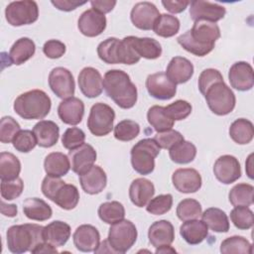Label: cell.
Returning <instances> with one entry per match:
<instances>
[{
  "label": "cell",
  "mask_w": 254,
  "mask_h": 254,
  "mask_svg": "<svg viewBox=\"0 0 254 254\" xmlns=\"http://www.w3.org/2000/svg\"><path fill=\"white\" fill-rule=\"evenodd\" d=\"M44 169L48 176L61 178L65 176L70 169L68 156L61 152L50 153L44 161Z\"/></svg>",
  "instance_id": "4dcf8cb0"
},
{
  "label": "cell",
  "mask_w": 254,
  "mask_h": 254,
  "mask_svg": "<svg viewBox=\"0 0 254 254\" xmlns=\"http://www.w3.org/2000/svg\"><path fill=\"white\" fill-rule=\"evenodd\" d=\"M64 183L65 182H64L61 178L51 177V176L47 175V177H45L43 182H42V186H41L42 192L46 197H48L49 199H51L53 201V199L55 197V194L57 193L59 189Z\"/></svg>",
  "instance_id": "9f6ffc18"
},
{
  "label": "cell",
  "mask_w": 254,
  "mask_h": 254,
  "mask_svg": "<svg viewBox=\"0 0 254 254\" xmlns=\"http://www.w3.org/2000/svg\"><path fill=\"white\" fill-rule=\"evenodd\" d=\"M12 143L14 148L21 153H29L38 145L35 134L31 130H20Z\"/></svg>",
  "instance_id": "681fc988"
},
{
  "label": "cell",
  "mask_w": 254,
  "mask_h": 254,
  "mask_svg": "<svg viewBox=\"0 0 254 254\" xmlns=\"http://www.w3.org/2000/svg\"><path fill=\"white\" fill-rule=\"evenodd\" d=\"M213 174L220 183L224 185L232 184L241 177L240 163L234 156H220L213 165Z\"/></svg>",
  "instance_id": "4fadbf2b"
},
{
  "label": "cell",
  "mask_w": 254,
  "mask_h": 254,
  "mask_svg": "<svg viewBox=\"0 0 254 254\" xmlns=\"http://www.w3.org/2000/svg\"><path fill=\"white\" fill-rule=\"evenodd\" d=\"M58 115L64 124L77 125L84 115V103L74 96L64 99L58 106Z\"/></svg>",
  "instance_id": "44dd1931"
},
{
  "label": "cell",
  "mask_w": 254,
  "mask_h": 254,
  "mask_svg": "<svg viewBox=\"0 0 254 254\" xmlns=\"http://www.w3.org/2000/svg\"><path fill=\"white\" fill-rule=\"evenodd\" d=\"M191 104L186 100L179 99L175 102L167 105L165 111L167 115L174 121H180L186 119L191 113Z\"/></svg>",
  "instance_id": "f907efd6"
},
{
  "label": "cell",
  "mask_w": 254,
  "mask_h": 254,
  "mask_svg": "<svg viewBox=\"0 0 254 254\" xmlns=\"http://www.w3.org/2000/svg\"><path fill=\"white\" fill-rule=\"evenodd\" d=\"M65 50V45L59 40H49L43 47V52L49 59H60L64 55Z\"/></svg>",
  "instance_id": "6f0895ef"
},
{
  "label": "cell",
  "mask_w": 254,
  "mask_h": 254,
  "mask_svg": "<svg viewBox=\"0 0 254 254\" xmlns=\"http://www.w3.org/2000/svg\"><path fill=\"white\" fill-rule=\"evenodd\" d=\"M70 237V226L64 221L55 220L44 226V239L55 247L64 246Z\"/></svg>",
  "instance_id": "83f0119b"
},
{
  "label": "cell",
  "mask_w": 254,
  "mask_h": 254,
  "mask_svg": "<svg viewBox=\"0 0 254 254\" xmlns=\"http://www.w3.org/2000/svg\"><path fill=\"white\" fill-rule=\"evenodd\" d=\"M21 172V163L12 153L1 152L0 154V178L1 181L17 179Z\"/></svg>",
  "instance_id": "8d00e7d4"
},
{
  "label": "cell",
  "mask_w": 254,
  "mask_h": 254,
  "mask_svg": "<svg viewBox=\"0 0 254 254\" xmlns=\"http://www.w3.org/2000/svg\"><path fill=\"white\" fill-rule=\"evenodd\" d=\"M229 136L236 144H249L254 137L253 123L245 118L236 119L229 127Z\"/></svg>",
  "instance_id": "d6a6232c"
},
{
  "label": "cell",
  "mask_w": 254,
  "mask_h": 254,
  "mask_svg": "<svg viewBox=\"0 0 254 254\" xmlns=\"http://www.w3.org/2000/svg\"><path fill=\"white\" fill-rule=\"evenodd\" d=\"M72 239L77 250L81 252H92L99 245L100 234L93 225L82 224L75 229Z\"/></svg>",
  "instance_id": "ffe728a7"
},
{
  "label": "cell",
  "mask_w": 254,
  "mask_h": 254,
  "mask_svg": "<svg viewBox=\"0 0 254 254\" xmlns=\"http://www.w3.org/2000/svg\"><path fill=\"white\" fill-rule=\"evenodd\" d=\"M220 38V29L216 23L197 20L192 28L177 38L180 46L187 52L204 57L214 49L215 42Z\"/></svg>",
  "instance_id": "6da1fadb"
},
{
  "label": "cell",
  "mask_w": 254,
  "mask_h": 254,
  "mask_svg": "<svg viewBox=\"0 0 254 254\" xmlns=\"http://www.w3.org/2000/svg\"><path fill=\"white\" fill-rule=\"evenodd\" d=\"M114 119V110L106 103L97 102L90 108L87 127L90 133L96 137L106 136L113 129Z\"/></svg>",
  "instance_id": "ba28073f"
},
{
  "label": "cell",
  "mask_w": 254,
  "mask_h": 254,
  "mask_svg": "<svg viewBox=\"0 0 254 254\" xmlns=\"http://www.w3.org/2000/svg\"><path fill=\"white\" fill-rule=\"evenodd\" d=\"M24 214L32 220L45 221L52 217V207L43 199L38 197H29L23 202Z\"/></svg>",
  "instance_id": "1f68e13d"
},
{
  "label": "cell",
  "mask_w": 254,
  "mask_h": 254,
  "mask_svg": "<svg viewBox=\"0 0 254 254\" xmlns=\"http://www.w3.org/2000/svg\"><path fill=\"white\" fill-rule=\"evenodd\" d=\"M223 77L219 70L215 68H206L201 71L198 77V89L200 93L203 95L206 89L212 85L214 82L222 81Z\"/></svg>",
  "instance_id": "11a10c76"
},
{
  "label": "cell",
  "mask_w": 254,
  "mask_h": 254,
  "mask_svg": "<svg viewBox=\"0 0 254 254\" xmlns=\"http://www.w3.org/2000/svg\"><path fill=\"white\" fill-rule=\"evenodd\" d=\"M49 85L52 91L62 99L72 97L75 90V83L72 73L65 67L58 66L49 74Z\"/></svg>",
  "instance_id": "30bf717a"
},
{
  "label": "cell",
  "mask_w": 254,
  "mask_h": 254,
  "mask_svg": "<svg viewBox=\"0 0 254 254\" xmlns=\"http://www.w3.org/2000/svg\"><path fill=\"white\" fill-rule=\"evenodd\" d=\"M160 16L158 8L151 2L143 1L135 4L130 13L133 25L144 31L153 30L154 24Z\"/></svg>",
  "instance_id": "7c38bea8"
},
{
  "label": "cell",
  "mask_w": 254,
  "mask_h": 254,
  "mask_svg": "<svg viewBox=\"0 0 254 254\" xmlns=\"http://www.w3.org/2000/svg\"><path fill=\"white\" fill-rule=\"evenodd\" d=\"M57 9L64 12H69L75 10L77 7L84 5L86 2H78V1H71V0H53L51 2Z\"/></svg>",
  "instance_id": "91938a15"
},
{
  "label": "cell",
  "mask_w": 254,
  "mask_h": 254,
  "mask_svg": "<svg viewBox=\"0 0 254 254\" xmlns=\"http://www.w3.org/2000/svg\"><path fill=\"white\" fill-rule=\"evenodd\" d=\"M36 52V45L33 40L27 37L18 39L10 49L9 60L12 64L20 65L30 60Z\"/></svg>",
  "instance_id": "f546056e"
},
{
  "label": "cell",
  "mask_w": 254,
  "mask_h": 254,
  "mask_svg": "<svg viewBox=\"0 0 254 254\" xmlns=\"http://www.w3.org/2000/svg\"><path fill=\"white\" fill-rule=\"evenodd\" d=\"M5 17L11 26L31 25L39 18V7L35 1L22 0L9 3L5 9Z\"/></svg>",
  "instance_id": "9c48e42d"
},
{
  "label": "cell",
  "mask_w": 254,
  "mask_h": 254,
  "mask_svg": "<svg viewBox=\"0 0 254 254\" xmlns=\"http://www.w3.org/2000/svg\"><path fill=\"white\" fill-rule=\"evenodd\" d=\"M106 24V17L91 8L81 13L77 21V28L82 35L93 38L102 34Z\"/></svg>",
  "instance_id": "d6986e66"
},
{
  "label": "cell",
  "mask_w": 254,
  "mask_h": 254,
  "mask_svg": "<svg viewBox=\"0 0 254 254\" xmlns=\"http://www.w3.org/2000/svg\"><path fill=\"white\" fill-rule=\"evenodd\" d=\"M162 5L166 10H168L171 13L178 14L186 10V8L190 5L189 1H162Z\"/></svg>",
  "instance_id": "94428289"
},
{
  "label": "cell",
  "mask_w": 254,
  "mask_h": 254,
  "mask_svg": "<svg viewBox=\"0 0 254 254\" xmlns=\"http://www.w3.org/2000/svg\"><path fill=\"white\" fill-rule=\"evenodd\" d=\"M147 120L149 124L157 131L163 132L172 129L175 121L172 120L166 113L165 107L154 105L149 108L147 112Z\"/></svg>",
  "instance_id": "ab89813d"
},
{
  "label": "cell",
  "mask_w": 254,
  "mask_h": 254,
  "mask_svg": "<svg viewBox=\"0 0 254 254\" xmlns=\"http://www.w3.org/2000/svg\"><path fill=\"white\" fill-rule=\"evenodd\" d=\"M149 242L156 248L171 245L175 240V229L173 224L165 219L155 221L148 230Z\"/></svg>",
  "instance_id": "603a6c76"
},
{
  "label": "cell",
  "mask_w": 254,
  "mask_h": 254,
  "mask_svg": "<svg viewBox=\"0 0 254 254\" xmlns=\"http://www.w3.org/2000/svg\"><path fill=\"white\" fill-rule=\"evenodd\" d=\"M155 193L153 183L144 178L135 179L129 188V197L132 203L138 207L145 206Z\"/></svg>",
  "instance_id": "d4e9b609"
},
{
  "label": "cell",
  "mask_w": 254,
  "mask_h": 254,
  "mask_svg": "<svg viewBox=\"0 0 254 254\" xmlns=\"http://www.w3.org/2000/svg\"><path fill=\"white\" fill-rule=\"evenodd\" d=\"M210 111L218 116H224L233 111L236 104L234 92L225 82L217 81L210 85L203 94Z\"/></svg>",
  "instance_id": "8992f818"
},
{
  "label": "cell",
  "mask_w": 254,
  "mask_h": 254,
  "mask_svg": "<svg viewBox=\"0 0 254 254\" xmlns=\"http://www.w3.org/2000/svg\"><path fill=\"white\" fill-rule=\"evenodd\" d=\"M57 252H58L57 247L44 241V242L40 243L38 246H36L31 253H34V254L40 253L41 254V253H57Z\"/></svg>",
  "instance_id": "6125c7cd"
},
{
  "label": "cell",
  "mask_w": 254,
  "mask_h": 254,
  "mask_svg": "<svg viewBox=\"0 0 254 254\" xmlns=\"http://www.w3.org/2000/svg\"><path fill=\"white\" fill-rule=\"evenodd\" d=\"M95 253H105V252H107V253H115L114 252V250L111 248V246H110V244L108 243V240L107 239H105V240H103L99 245H98V247L95 249V251H94Z\"/></svg>",
  "instance_id": "e7e4bbea"
},
{
  "label": "cell",
  "mask_w": 254,
  "mask_h": 254,
  "mask_svg": "<svg viewBox=\"0 0 254 254\" xmlns=\"http://www.w3.org/2000/svg\"><path fill=\"white\" fill-rule=\"evenodd\" d=\"M201 219L214 232H227L229 220L226 213L217 207H209L201 213Z\"/></svg>",
  "instance_id": "836d02e7"
},
{
  "label": "cell",
  "mask_w": 254,
  "mask_h": 254,
  "mask_svg": "<svg viewBox=\"0 0 254 254\" xmlns=\"http://www.w3.org/2000/svg\"><path fill=\"white\" fill-rule=\"evenodd\" d=\"M230 219L240 230H247L253 226L254 214L248 206H235L230 212Z\"/></svg>",
  "instance_id": "f6af8a7d"
},
{
  "label": "cell",
  "mask_w": 254,
  "mask_h": 254,
  "mask_svg": "<svg viewBox=\"0 0 254 254\" xmlns=\"http://www.w3.org/2000/svg\"><path fill=\"white\" fill-rule=\"evenodd\" d=\"M1 212L3 215L8 217H14L17 215L18 208L16 204H7L4 200L1 201Z\"/></svg>",
  "instance_id": "be15d7a7"
},
{
  "label": "cell",
  "mask_w": 254,
  "mask_h": 254,
  "mask_svg": "<svg viewBox=\"0 0 254 254\" xmlns=\"http://www.w3.org/2000/svg\"><path fill=\"white\" fill-rule=\"evenodd\" d=\"M176 213L182 221L196 219L201 215V205L196 199L185 198L179 202Z\"/></svg>",
  "instance_id": "ee69618b"
},
{
  "label": "cell",
  "mask_w": 254,
  "mask_h": 254,
  "mask_svg": "<svg viewBox=\"0 0 254 254\" xmlns=\"http://www.w3.org/2000/svg\"><path fill=\"white\" fill-rule=\"evenodd\" d=\"M220 252L223 254L241 253L252 254V244L243 236L234 235L224 239L220 244Z\"/></svg>",
  "instance_id": "b9f144b4"
},
{
  "label": "cell",
  "mask_w": 254,
  "mask_h": 254,
  "mask_svg": "<svg viewBox=\"0 0 254 254\" xmlns=\"http://www.w3.org/2000/svg\"><path fill=\"white\" fill-rule=\"evenodd\" d=\"M154 140L157 142V144L159 145V147L161 149L170 150L176 144L185 140V138L179 131L170 129V130H166L163 132H158L155 135Z\"/></svg>",
  "instance_id": "db71d44e"
},
{
  "label": "cell",
  "mask_w": 254,
  "mask_h": 254,
  "mask_svg": "<svg viewBox=\"0 0 254 254\" xmlns=\"http://www.w3.org/2000/svg\"><path fill=\"white\" fill-rule=\"evenodd\" d=\"M7 246L10 252L21 254L32 252L40 243L44 242V226L35 223L12 225L8 228Z\"/></svg>",
  "instance_id": "3957f363"
},
{
  "label": "cell",
  "mask_w": 254,
  "mask_h": 254,
  "mask_svg": "<svg viewBox=\"0 0 254 254\" xmlns=\"http://www.w3.org/2000/svg\"><path fill=\"white\" fill-rule=\"evenodd\" d=\"M53 201L63 209H73L79 201V192L77 188L74 185L64 183L55 194Z\"/></svg>",
  "instance_id": "e575fe53"
},
{
  "label": "cell",
  "mask_w": 254,
  "mask_h": 254,
  "mask_svg": "<svg viewBox=\"0 0 254 254\" xmlns=\"http://www.w3.org/2000/svg\"><path fill=\"white\" fill-rule=\"evenodd\" d=\"M120 40L117 38H108L102 41L97 47V55L101 61L108 64H119L118 47Z\"/></svg>",
  "instance_id": "7bdbcfd3"
},
{
  "label": "cell",
  "mask_w": 254,
  "mask_h": 254,
  "mask_svg": "<svg viewBox=\"0 0 254 254\" xmlns=\"http://www.w3.org/2000/svg\"><path fill=\"white\" fill-rule=\"evenodd\" d=\"M172 182L175 189L183 193L196 192L202 184L200 174L191 168L176 170L173 173Z\"/></svg>",
  "instance_id": "2e32d148"
},
{
  "label": "cell",
  "mask_w": 254,
  "mask_h": 254,
  "mask_svg": "<svg viewBox=\"0 0 254 254\" xmlns=\"http://www.w3.org/2000/svg\"><path fill=\"white\" fill-rule=\"evenodd\" d=\"M85 141L84 132L77 127L67 128L62 137V144L67 150H74L81 146Z\"/></svg>",
  "instance_id": "816d5d0a"
},
{
  "label": "cell",
  "mask_w": 254,
  "mask_h": 254,
  "mask_svg": "<svg viewBox=\"0 0 254 254\" xmlns=\"http://www.w3.org/2000/svg\"><path fill=\"white\" fill-rule=\"evenodd\" d=\"M33 132L40 147L51 148L57 144L60 136L59 126L51 120H41L35 124Z\"/></svg>",
  "instance_id": "484cf974"
},
{
  "label": "cell",
  "mask_w": 254,
  "mask_h": 254,
  "mask_svg": "<svg viewBox=\"0 0 254 254\" xmlns=\"http://www.w3.org/2000/svg\"><path fill=\"white\" fill-rule=\"evenodd\" d=\"M91 8L100 14H106L113 10L116 5L115 0H92L90 1Z\"/></svg>",
  "instance_id": "680465c9"
},
{
  "label": "cell",
  "mask_w": 254,
  "mask_h": 254,
  "mask_svg": "<svg viewBox=\"0 0 254 254\" xmlns=\"http://www.w3.org/2000/svg\"><path fill=\"white\" fill-rule=\"evenodd\" d=\"M161 148L154 138H146L137 142L131 149V164L140 175H149L155 169V159Z\"/></svg>",
  "instance_id": "5b68a950"
},
{
  "label": "cell",
  "mask_w": 254,
  "mask_h": 254,
  "mask_svg": "<svg viewBox=\"0 0 254 254\" xmlns=\"http://www.w3.org/2000/svg\"><path fill=\"white\" fill-rule=\"evenodd\" d=\"M230 85L239 91H248L254 85L253 67L247 62H236L228 72Z\"/></svg>",
  "instance_id": "ac0fdd59"
},
{
  "label": "cell",
  "mask_w": 254,
  "mask_h": 254,
  "mask_svg": "<svg viewBox=\"0 0 254 254\" xmlns=\"http://www.w3.org/2000/svg\"><path fill=\"white\" fill-rule=\"evenodd\" d=\"M193 70V65L188 59L174 57L167 66L166 74L175 84H182L191 78Z\"/></svg>",
  "instance_id": "cb8c5ba5"
},
{
  "label": "cell",
  "mask_w": 254,
  "mask_h": 254,
  "mask_svg": "<svg viewBox=\"0 0 254 254\" xmlns=\"http://www.w3.org/2000/svg\"><path fill=\"white\" fill-rule=\"evenodd\" d=\"M97 213L103 222L111 225L124 219L125 208L123 204L117 200L106 201L99 205Z\"/></svg>",
  "instance_id": "74e56055"
},
{
  "label": "cell",
  "mask_w": 254,
  "mask_h": 254,
  "mask_svg": "<svg viewBox=\"0 0 254 254\" xmlns=\"http://www.w3.org/2000/svg\"><path fill=\"white\" fill-rule=\"evenodd\" d=\"M21 130L20 124L11 116H4L0 120V141L7 144L13 142L17 133Z\"/></svg>",
  "instance_id": "c3c4849f"
},
{
  "label": "cell",
  "mask_w": 254,
  "mask_h": 254,
  "mask_svg": "<svg viewBox=\"0 0 254 254\" xmlns=\"http://www.w3.org/2000/svg\"><path fill=\"white\" fill-rule=\"evenodd\" d=\"M254 188L252 185L241 183L235 185L228 193V199L233 206H249L253 203Z\"/></svg>",
  "instance_id": "f35d334b"
},
{
  "label": "cell",
  "mask_w": 254,
  "mask_h": 254,
  "mask_svg": "<svg viewBox=\"0 0 254 254\" xmlns=\"http://www.w3.org/2000/svg\"><path fill=\"white\" fill-rule=\"evenodd\" d=\"M96 151L94 148L86 143L74 150L68 152V158L70 162V168L73 173L78 176L87 172L96 161Z\"/></svg>",
  "instance_id": "9a60e30c"
},
{
  "label": "cell",
  "mask_w": 254,
  "mask_h": 254,
  "mask_svg": "<svg viewBox=\"0 0 254 254\" xmlns=\"http://www.w3.org/2000/svg\"><path fill=\"white\" fill-rule=\"evenodd\" d=\"M177 251L170 245H164L156 249V253H176Z\"/></svg>",
  "instance_id": "03108f58"
},
{
  "label": "cell",
  "mask_w": 254,
  "mask_h": 254,
  "mask_svg": "<svg viewBox=\"0 0 254 254\" xmlns=\"http://www.w3.org/2000/svg\"><path fill=\"white\" fill-rule=\"evenodd\" d=\"M24 190V183L21 178L10 181H1V196L6 200H13L21 195Z\"/></svg>",
  "instance_id": "f5cc1de1"
},
{
  "label": "cell",
  "mask_w": 254,
  "mask_h": 254,
  "mask_svg": "<svg viewBox=\"0 0 254 254\" xmlns=\"http://www.w3.org/2000/svg\"><path fill=\"white\" fill-rule=\"evenodd\" d=\"M173 206V196L171 193L159 194L152 197L147 203L146 210L154 215H162L171 210Z\"/></svg>",
  "instance_id": "7dc6e473"
},
{
  "label": "cell",
  "mask_w": 254,
  "mask_h": 254,
  "mask_svg": "<svg viewBox=\"0 0 254 254\" xmlns=\"http://www.w3.org/2000/svg\"><path fill=\"white\" fill-rule=\"evenodd\" d=\"M135 224L127 219H122L111 224L108 231V243L115 253H126L137 240Z\"/></svg>",
  "instance_id": "52a82bcc"
},
{
  "label": "cell",
  "mask_w": 254,
  "mask_h": 254,
  "mask_svg": "<svg viewBox=\"0 0 254 254\" xmlns=\"http://www.w3.org/2000/svg\"><path fill=\"white\" fill-rule=\"evenodd\" d=\"M180 30V20L170 14H160L154 24V33L163 38H171Z\"/></svg>",
  "instance_id": "60d3db41"
},
{
  "label": "cell",
  "mask_w": 254,
  "mask_h": 254,
  "mask_svg": "<svg viewBox=\"0 0 254 254\" xmlns=\"http://www.w3.org/2000/svg\"><path fill=\"white\" fill-rule=\"evenodd\" d=\"M139 133L140 125L130 119H124L114 127V137L123 142H128L135 139Z\"/></svg>",
  "instance_id": "bcb514c9"
},
{
  "label": "cell",
  "mask_w": 254,
  "mask_h": 254,
  "mask_svg": "<svg viewBox=\"0 0 254 254\" xmlns=\"http://www.w3.org/2000/svg\"><path fill=\"white\" fill-rule=\"evenodd\" d=\"M77 82L82 94L88 98H95L102 93L103 79L100 72L94 67H83L78 74Z\"/></svg>",
  "instance_id": "e0dca14e"
},
{
  "label": "cell",
  "mask_w": 254,
  "mask_h": 254,
  "mask_svg": "<svg viewBox=\"0 0 254 254\" xmlns=\"http://www.w3.org/2000/svg\"><path fill=\"white\" fill-rule=\"evenodd\" d=\"M145 84L148 93L159 100H169L177 93V84L163 71L149 74Z\"/></svg>",
  "instance_id": "8fae6325"
},
{
  "label": "cell",
  "mask_w": 254,
  "mask_h": 254,
  "mask_svg": "<svg viewBox=\"0 0 254 254\" xmlns=\"http://www.w3.org/2000/svg\"><path fill=\"white\" fill-rule=\"evenodd\" d=\"M50 96L41 89H33L20 94L14 101V111L23 119L35 120L45 118L51 110Z\"/></svg>",
  "instance_id": "277c9868"
},
{
  "label": "cell",
  "mask_w": 254,
  "mask_h": 254,
  "mask_svg": "<svg viewBox=\"0 0 254 254\" xmlns=\"http://www.w3.org/2000/svg\"><path fill=\"white\" fill-rule=\"evenodd\" d=\"M208 227L202 220L191 219L184 221L180 227V234L190 245L201 243L208 235Z\"/></svg>",
  "instance_id": "4316f807"
},
{
  "label": "cell",
  "mask_w": 254,
  "mask_h": 254,
  "mask_svg": "<svg viewBox=\"0 0 254 254\" xmlns=\"http://www.w3.org/2000/svg\"><path fill=\"white\" fill-rule=\"evenodd\" d=\"M79 183L88 194H97L101 192L107 184V176L99 166H92L87 172L79 176Z\"/></svg>",
  "instance_id": "7402d4cb"
},
{
  "label": "cell",
  "mask_w": 254,
  "mask_h": 254,
  "mask_svg": "<svg viewBox=\"0 0 254 254\" xmlns=\"http://www.w3.org/2000/svg\"><path fill=\"white\" fill-rule=\"evenodd\" d=\"M103 88L107 96L120 108L130 109L137 102V87L124 70L110 69L106 71L103 78Z\"/></svg>",
  "instance_id": "7a4b0ae2"
},
{
  "label": "cell",
  "mask_w": 254,
  "mask_h": 254,
  "mask_svg": "<svg viewBox=\"0 0 254 254\" xmlns=\"http://www.w3.org/2000/svg\"><path fill=\"white\" fill-rule=\"evenodd\" d=\"M129 40L140 58L147 60H156L162 55L161 44L153 38H139L135 36H128Z\"/></svg>",
  "instance_id": "f1b7e54d"
},
{
  "label": "cell",
  "mask_w": 254,
  "mask_h": 254,
  "mask_svg": "<svg viewBox=\"0 0 254 254\" xmlns=\"http://www.w3.org/2000/svg\"><path fill=\"white\" fill-rule=\"evenodd\" d=\"M169 156L176 164H189L192 162L196 156V147L191 142L183 140L170 149Z\"/></svg>",
  "instance_id": "d590c367"
},
{
  "label": "cell",
  "mask_w": 254,
  "mask_h": 254,
  "mask_svg": "<svg viewBox=\"0 0 254 254\" xmlns=\"http://www.w3.org/2000/svg\"><path fill=\"white\" fill-rule=\"evenodd\" d=\"M225 14V8L217 3L203 0L190 2V16L193 21L206 20L215 23L223 19Z\"/></svg>",
  "instance_id": "5bb4252c"
}]
</instances>
